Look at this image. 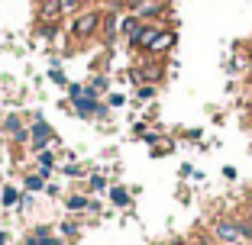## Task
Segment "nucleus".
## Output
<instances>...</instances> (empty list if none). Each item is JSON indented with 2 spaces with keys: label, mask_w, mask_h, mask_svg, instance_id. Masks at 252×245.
<instances>
[{
  "label": "nucleus",
  "mask_w": 252,
  "mask_h": 245,
  "mask_svg": "<svg viewBox=\"0 0 252 245\" xmlns=\"http://www.w3.org/2000/svg\"><path fill=\"white\" fill-rule=\"evenodd\" d=\"M100 26V10H84L71 20V36L74 39H91Z\"/></svg>",
  "instance_id": "f257e3e1"
},
{
  "label": "nucleus",
  "mask_w": 252,
  "mask_h": 245,
  "mask_svg": "<svg viewBox=\"0 0 252 245\" xmlns=\"http://www.w3.org/2000/svg\"><path fill=\"white\" fill-rule=\"evenodd\" d=\"M214 239L223 245H236L239 239H243V232H239V219H226V216H220L214 223Z\"/></svg>",
  "instance_id": "f03ea898"
},
{
  "label": "nucleus",
  "mask_w": 252,
  "mask_h": 245,
  "mask_svg": "<svg viewBox=\"0 0 252 245\" xmlns=\"http://www.w3.org/2000/svg\"><path fill=\"white\" fill-rule=\"evenodd\" d=\"M158 32H162V26H142L129 45H136V49H152V42L158 39Z\"/></svg>",
  "instance_id": "7ed1b4c3"
},
{
  "label": "nucleus",
  "mask_w": 252,
  "mask_h": 245,
  "mask_svg": "<svg viewBox=\"0 0 252 245\" xmlns=\"http://www.w3.org/2000/svg\"><path fill=\"white\" fill-rule=\"evenodd\" d=\"M139 29H142V20L136 13H129V16H123V20H120V36H126L129 42L136 39V32H139Z\"/></svg>",
  "instance_id": "20e7f679"
},
{
  "label": "nucleus",
  "mask_w": 252,
  "mask_h": 245,
  "mask_svg": "<svg viewBox=\"0 0 252 245\" xmlns=\"http://www.w3.org/2000/svg\"><path fill=\"white\" fill-rule=\"evenodd\" d=\"M74 107L81 110V116H91V113L100 110V104L94 100V90H88V97H74Z\"/></svg>",
  "instance_id": "39448f33"
},
{
  "label": "nucleus",
  "mask_w": 252,
  "mask_h": 245,
  "mask_svg": "<svg viewBox=\"0 0 252 245\" xmlns=\"http://www.w3.org/2000/svg\"><path fill=\"white\" fill-rule=\"evenodd\" d=\"M30 136H32V145H36V149H42L45 142L52 139V129L45 126L42 119H36V126H32V133H30Z\"/></svg>",
  "instance_id": "423d86ee"
},
{
  "label": "nucleus",
  "mask_w": 252,
  "mask_h": 245,
  "mask_svg": "<svg viewBox=\"0 0 252 245\" xmlns=\"http://www.w3.org/2000/svg\"><path fill=\"white\" fill-rule=\"evenodd\" d=\"M175 39H178V36H175L171 29H162V32H158V39L152 42V49H149V52H165V49H171V45H175Z\"/></svg>",
  "instance_id": "0eeeda50"
},
{
  "label": "nucleus",
  "mask_w": 252,
  "mask_h": 245,
  "mask_svg": "<svg viewBox=\"0 0 252 245\" xmlns=\"http://www.w3.org/2000/svg\"><path fill=\"white\" fill-rule=\"evenodd\" d=\"M55 16H62L59 0H42V7H39V20H55Z\"/></svg>",
  "instance_id": "6e6552de"
},
{
  "label": "nucleus",
  "mask_w": 252,
  "mask_h": 245,
  "mask_svg": "<svg viewBox=\"0 0 252 245\" xmlns=\"http://www.w3.org/2000/svg\"><path fill=\"white\" fill-rule=\"evenodd\" d=\"M55 168V158H52V152H39V171H42V178L49 174V171Z\"/></svg>",
  "instance_id": "1a4fd4ad"
},
{
  "label": "nucleus",
  "mask_w": 252,
  "mask_h": 245,
  "mask_svg": "<svg viewBox=\"0 0 252 245\" xmlns=\"http://www.w3.org/2000/svg\"><path fill=\"white\" fill-rule=\"evenodd\" d=\"M68 210H71V213H78V210H88V200H84L81 193H71V197H68Z\"/></svg>",
  "instance_id": "9d476101"
},
{
  "label": "nucleus",
  "mask_w": 252,
  "mask_h": 245,
  "mask_svg": "<svg viewBox=\"0 0 252 245\" xmlns=\"http://www.w3.org/2000/svg\"><path fill=\"white\" fill-rule=\"evenodd\" d=\"M42 174H30V178H26V191H42Z\"/></svg>",
  "instance_id": "9b49d317"
},
{
  "label": "nucleus",
  "mask_w": 252,
  "mask_h": 245,
  "mask_svg": "<svg viewBox=\"0 0 252 245\" xmlns=\"http://www.w3.org/2000/svg\"><path fill=\"white\" fill-rule=\"evenodd\" d=\"M110 197H113V203H120V207H126V203H129V197H126V191H123V187H113V193H110Z\"/></svg>",
  "instance_id": "f8f14e48"
},
{
  "label": "nucleus",
  "mask_w": 252,
  "mask_h": 245,
  "mask_svg": "<svg viewBox=\"0 0 252 245\" xmlns=\"http://www.w3.org/2000/svg\"><path fill=\"white\" fill-rule=\"evenodd\" d=\"M59 7H62V13H74L81 7V0H59Z\"/></svg>",
  "instance_id": "ddd939ff"
},
{
  "label": "nucleus",
  "mask_w": 252,
  "mask_h": 245,
  "mask_svg": "<svg viewBox=\"0 0 252 245\" xmlns=\"http://www.w3.org/2000/svg\"><path fill=\"white\" fill-rule=\"evenodd\" d=\"M104 187H107L104 174H94V178H91V191H104Z\"/></svg>",
  "instance_id": "4468645a"
},
{
  "label": "nucleus",
  "mask_w": 252,
  "mask_h": 245,
  "mask_svg": "<svg viewBox=\"0 0 252 245\" xmlns=\"http://www.w3.org/2000/svg\"><path fill=\"white\" fill-rule=\"evenodd\" d=\"M3 126H7L10 133H16V136L23 133V129H20V119H16V116H7V123H3Z\"/></svg>",
  "instance_id": "2eb2a0df"
},
{
  "label": "nucleus",
  "mask_w": 252,
  "mask_h": 245,
  "mask_svg": "<svg viewBox=\"0 0 252 245\" xmlns=\"http://www.w3.org/2000/svg\"><path fill=\"white\" fill-rule=\"evenodd\" d=\"M3 203H16V191H13V187H7V191H3Z\"/></svg>",
  "instance_id": "dca6fc26"
},
{
  "label": "nucleus",
  "mask_w": 252,
  "mask_h": 245,
  "mask_svg": "<svg viewBox=\"0 0 252 245\" xmlns=\"http://www.w3.org/2000/svg\"><path fill=\"white\" fill-rule=\"evenodd\" d=\"M62 232L71 239V236H78V226H74V223H65V226H62Z\"/></svg>",
  "instance_id": "f3484780"
},
{
  "label": "nucleus",
  "mask_w": 252,
  "mask_h": 245,
  "mask_svg": "<svg viewBox=\"0 0 252 245\" xmlns=\"http://www.w3.org/2000/svg\"><path fill=\"white\" fill-rule=\"evenodd\" d=\"M243 219H246V223H249V226H252V210H249V216H243Z\"/></svg>",
  "instance_id": "a211bd4d"
},
{
  "label": "nucleus",
  "mask_w": 252,
  "mask_h": 245,
  "mask_svg": "<svg viewBox=\"0 0 252 245\" xmlns=\"http://www.w3.org/2000/svg\"><path fill=\"white\" fill-rule=\"evenodd\" d=\"M0 245H7V236H3V232H0Z\"/></svg>",
  "instance_id": "6ab92c4d"
},
{
  "label": "nucleus",
  "mask_w": 252,
  "mask_h": 245,
  "mask_svg": "<svg viewBox=\"0 0 252 245\" xmlns=\"http://www.w3.org/2000/svg\"><path fill=\"white\" fill-rule=\"evenodd\" d=\"M246 200H249V207H252V191H249V193H246Z\"/></svg>",
  "instance_id": "aec40b11"
},
{
  "label": "nucleus",
  "mask_w": 252,
  "mask_h": 245,
  "mask_svg": "<svg viewBox=\"0 0 252 245\" xmlns=\"http://www.w3.org/2000/svg\"><path fill=\"white\" fill-rule=\"evenodd\" d=\"M171 245H181V242H171Z\"/></svg>",
  "instance_id": "412c9836"
},
{
  "label": "nucleus",
  "mask_w": 252,
  "mask_h": 245,
  "mask_svg": "<svg viewBox=\"0 0 252 245\" xmlns=\"http://www.w3.org/2000/svg\"><path fill=\"white\" fill-rule=\"evenodd\" d=\"M249 58H252V52H249Z\"/></svg>",
  "instance_id": "4be33fe9"
},
{
  "label": "nucleus",
  "mask_w": 252,
  "mask_h": 245,
  "mask_svg": "<svg viewBox=\"0 0 252 245\" xmlns=\"http://www.w3.org/2000/svg\"><path fill=\"white\" fill-rule=\"evenodd\" d=\"M81 3H84V0H81Z\"/></svg>",
  "instance_id": "5701e85b"
}]
</instances>
